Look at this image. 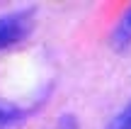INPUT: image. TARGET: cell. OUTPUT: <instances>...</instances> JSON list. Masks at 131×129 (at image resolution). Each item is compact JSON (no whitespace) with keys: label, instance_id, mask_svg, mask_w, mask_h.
Instances as JSON below:
<instances>
[{"label":"cell","instance_id":"1","mask_svg":"<svg viewBox=\"0 0 131 129\" xmlns=\"http://www.w3.org/2000/svg\"><path fill=\"white\" fill-rule=\"evenodd\" d=\"M32 27V12L19 10V12L0 15V49H7L12 44L22 42Z\"/></svg>","mask_w":131,"mask_h":129},{"label":"cell","instance_id":"2","mask_svg":"<svg viewBox=\"0 0 131 129\" xmlns=\"http://www.w3.org/2000/svg\"><path fill=\"white\" fill-rule=\"evenodd\" d=\"M109 44H112L117 51H124V49L131 46V7L122 15V19L117 22L112 37H109Z\"/></svg>","mask_w":131,"mask_h":129},{"label":"cell","instance_id":"4","mask_svg":"<svg viewBox=\"0 0 131 129\" xmlns=\"http://www.w3.org/2000/svg\"><path fill=\"white\" fill-rule=\"evenodd\" d=\"M107 129H131V100L112 117V122L107 124Z\"/></svg>","mask_w":131,"mask_h":129},{"label":"cell","instance_id":"3","mask_svg":"<svg viewBox=\"0 0 131 129\" xmlns=\"http://www.w3.org/2000/svg\"><path fill=\"white\" fill-rule=\"evenodd\" d=\"M27 120V112L19 110L17 105H7L0 100V129H15Z\"/></svg>","mask_w":131,"mask_h":129}]
</instances>
